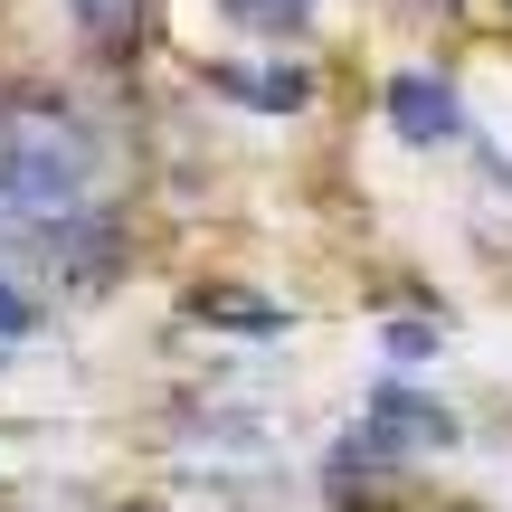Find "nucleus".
<instances>
[{
    "label": "nucleus",
    "instance_id": "nucleus-1",
    "mask_svg": "<svg viewBox=\"0 0 512 512\" xmlns=\"http://www.w3.org/2000/svg\"><path fill=\"white\" fill-rule=\"evenodd\" d=\"M95 200V133L57 105H0V228H57Z\"/></svg>",
    "mask_w": 512,
    "mask_h": 512
},
{
    "label": "nucleus",
    "instance_id": "nucleus-2",
    "mask_svg": "<svg viewBox=\"0 0 512 512\" xmlns=\"http://www.w3.org/2000/svg\"><path fill=\"white\" fill-rule=\"evenodd\" d=\"M389 124H399L408 143H446V133H456V86L427 76V67L389 76Z\"/></svg>",
    "mask_w": 512,
    "mask_h": 512
},
{
    "label": "nucleus",
    "instance_id": "nucleus-3",
    "mask_svg": "<svg viewBox=\"0 0 512 512\" xmlns=\"http://www.w3.org/2000/svg\"><path fill=\"white\" fill-rule=\"evenodd\" d=\"M209 86L238 95V105H266V114L285 105V114H294V105L313 95V76H304V67H209Z\"/></svg>",
    "mask_w": 512,
    "mask_h": 512
},
{
    "label": "nucleus",
    "instance_id": "nucleus-4",
    "mask_svg": "<svg viewBox=\"0 0 512 512\" xmlns=\"http://www.w3.org/2000/svg\"><path fill=\"white\" fill-rule=\"evenodd\" d=\"M76 10V38L86 48H133L143 38V0H67Z\"/></svg>",
    "mask_w": 512,
    "mask_h": 512
},
{
    "label": "nucleus",
    "instance_id": "nucleus-5",
    "mask_svg": "<svg viewBox=\"0 0 512 512\" xmlns=\"http://www.w3.org/2000/svg\"><path fill=\"white\" fill-rule=\"evenodd\" d=\"M200 323H228V332H285V304H266V294H200Z\"/></svg>",
    "mask_w": 512,
    "mask_h": 512
},
{
    "label": "nucleus",
    "instance_id": "nucleus-6",
    "mask_svg": "<svg viewBox=\"0 0 512 512\" xmlns=\"http://www.w3.org/2000/svg\"><path fill=\"white\" fill-rule=\"evenodd\" d=\"M228 19H238V29H294V19H304V0H219Z\"/></svg>",
    "mask_w": 512,
    "mask_h": 512
},
{
    "label": "nucleus",
    "instance_id": "nucleus-7",
    "mask_svg": "<svg viewBox=\"0 0 512 512\" xmlns=\"http://www.w3.org/2000/svg\"><path fill=\"white\" fill-rule=\"evenodd\" d=\"M29 323H38V313H29V304H19V294H10V285H0V342H19V332H29Z\"/></svg>",
    "mask_w": 512,
    "mask_h": 512
}]
</instances>
